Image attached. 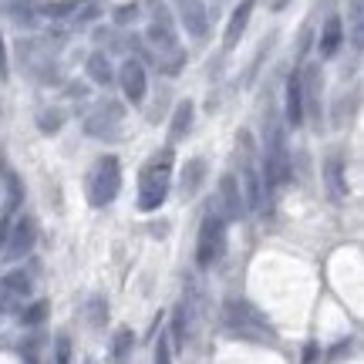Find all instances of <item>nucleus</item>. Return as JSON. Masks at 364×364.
Here are the masks:
<instances>
[{
  "label": "nucleus",
  "mask_w": 364,
  "mask_h": 364,
  "mask_svg": "<svg viewBox=\"0 0 364 364\" xmlns=\"http://www.w3.org/2000/svg\"><path fill=\"white\" fill-rule=\"evenodd\" d=\"M172 162H176V152L162 149L142 166V172H139V209L142 213H156L166 203L172 182Z\"/></svg>",
  "instance_id": "obj_1"
},
{
  "label": "nucleus",
  "mask_w": 364,
  "mask_h": 364,
  "mask_svg": "<svg viewBox=\"0 0 364 364\" xmlns=\"http://www.w3.org/2000/svg\"><path fill=\"white\" fill-rule=\"evenodd\" d=\"M223 324L233 331L236 338H247V341H257V344H267V341H277L273 334V327L267 324V317H263L250 300H240V297H230L223 304Z\"/></svg>",
  "instance_id": "obj_2"
},
{
  "label": "nucleus",
  "mask_w": 364,
  "mask_h": 364,
  "mask_svg": "<svg viewBox=\"0 0 364 364\" xmlns=\"http://www.w3.org/2000/svg\"><path fill=\"white\" fill-rule=\"evenodd\" d=\"M118 189H122V166L115 156H102L88 172V203L91 206H108L115 203Z\"/></svg>",
  "instance_id": "obj_3"
},
{
  "label": "nucleus",
  "mask_w": 364,
  "mask_h": 364,
  "mask_svg": "<svg viewBox=\"0 0 364 364\" xmlns=\"http://www.w3.org/2000/svg\"><path fill=\"white\" fill-rule=\"evenodd\" d=\"M263 182L267 189H280L290 182V152H287L284 125H270L267 132V159H263Z\"/></svg>",
  "instance_id": "obj_4"
},
{
  "label": "nucleus",
  "mask_w": 364,
  "mask_h": 364,
  "mask_svg": "<svg viewBox=\"0 0 364 364\" xmlns=\"http://www.w3.org/2000/svg\"><path fill=\"white\" fill-rule=\"evenodd\" d=\"M223 250H226V220L220 213H206L199 223V236H196V263L209 270L213 263H220Z\"/></svg>",
  "instance_id": "obj_5"
},
{
  "label": "nucleus",
  "mask_w": 364,
  "mask_h": 364,
  "mask_svg": "<svg viewBox=\"0 0 364 364\" xmlns=\"http://www.w3.org/2000/svg\"><path fill=\"white\" fill-rule=\"evenodd\" d=\"M145 38H149V44H152L159 54H176V58H179V38H176V27H172L166 11H156V21L149 24Z\"/></svg>",
  "instance_id": "obj_6"
},
{
  "label": "nucleus",
  "mask_w": 364,
  "mask_h": 364,
  "mask_svg": "<svg viewBox=\"0 0 364 364\" xmlns=\"http://www.w3.org/2000/svg\"><path fill=\"white\" fill-rule=\"evenodd\" d=\"M118 85H122V91H125V98H129L132 105H139L145 98V91H149V75H145L142 61H135V58H129L125 65L118 68Z\"/></svg>",
  "instance_id": "obj_7"
},
{
  "label": "nucleus",
  "mask_w": 364,
  "mask_h": 364,
  "mask_svg": "<svg viewBox=\"0 0 364 364\" xmlns=\"http://www.w3.org/2000/svg\"><path fill=\"white\" fill-rule=\"evenodd\" d=\"M220 206H223V220H243L247 216V199H243V189L236 182L233 172H226L220 179Z\"/></svg>",
  "instance_id": "obj_8"
},
{
  "label": "nucleus",
  "mask_w": 364,
  "mask_h": 364,
  "mask_svg": "<svg viewBox=\"0 0 364 364\" xmlns=\"http://www.w3.org/2000/svg\"><path fill=\"white\" fill-rule=\"evenodd\" d=\"M179 7V21L186 27L189 38H206L209 34V14H206V4L203 0H176Z\"/></svg>",
  "instance_id": "obj_9"
},
{
  "label": "nucleus",
  "mask_w": 364,
  "mask_h": 364,
  "mask_svg": "<svg viewBox=\"0 0 364 364\" xmlns=\"http://www.w3.org/2000/svg\"><path fill=\"white\" fill-rule=\"evenodd\" d=\"M34 240H38V226H34V220L24 216V220L11 230V236H7V257H11V260H21L24 253L34 250Z\"/></svg>",
  "instance_id": "obj_10"
},
{
  "label": "nucleus",
  "mask_w": 364,
  "mask_h": 364,
  "mask_svg": "<svg viewBox=\"0 0 364 364\" xmlns=\"http://www.w3.org/2000/svg\"><path fill=\"white\" fill-rule=\"evenodd\" d=\"M125 118V108L118 102H105L95 115H88V122H85V132H88L91 139H98V135H105L108 129H115L118 122Z\"/></svg>",
  "instance_id": "obj_11"
},
{
  "label": "nucleus",
  "mask_w": 364,
  "mask_h": 364,
  "mask_svg": "<svg viewBox=\"0 0 364 364\" xmlns=\"http://www.w3.org/2000/svg\"><path fill=\"white\" fill-rule=\"evenodd\" d=\"M300 95H304V118H321V68L311 65L300 75Z\"/></svg>",
  "instance_id": "obj_12"
},
{
  "label": "nucleus",
  "mask_w": 364,
  "mask_h": 364,
  "mask_svg": "<svg viewBox=\"0 0 364 364\" xmlns=\"http://www.w3.org/2000/svg\"><path fill=\"white\" fill-rule=\"evenodd\" d=\"M287 125L300 129L304 125V95H300V71L287 78Z\"/></svg>",
  "instance_id": "obj_13"
},
{
  "label": "nucleus",
  "mask_w": 364,
  "mask_h": 364,
  "mask_svg": "<svg viewBox=\"0 0 364 364\" xmlns=\"http://www.w3.org/2000/svg\"><path fill=\"white\" fill-rule=\"evenodd\" d=\"M324 182H327V193L334 203H341L348 196V179H344V159L341 156H331L324 162Z\"/></svg>",
  "instance_id": "obj_14"
},
{
  "label": "nucleus",
  "mask_w": 364,
  "mask_h": 364,
  "mask_svg": "<svg viewBox=\"0 0 364 364\" xmlns=\"http://www.w3.org/2000/svg\"><path fill=\"white\" fill-rule=\"evenodd\" d=\"M253 4H257V0H240V7L233 11V17H230V27H226V41H223V44H226V51L240 44V38H243V31H247V24H250Z\"/></svg>",
  "instance_id": "obj_15"
},
{
  "label": "nucleus",
  "mask_w": 364,
  "mask_h": 364,
  "mask_svg": "<svg viewBox=\"0 0 364 364\" xmlns=\"http://www.w3.org/2000/svg\"><path fill=\"white\" fill-rule=\"evenodd\" d=\"M344 41V24H341L338 14H331L324 21V31H321V58H334Z\"/></svg>",
  "instance_id": "obj_16"
},
{
  "label": "nucleus",
  "mask_w": 364,
  "mask_h": 364,
  "mask_svg": "<svg viewBox=\"0 0 364 364\" xmlns=\"http://www.w3.org/2000/svg\"><path fill=\"white\" fill-rule=\"evenodd\" d=\"M203 176H206V159H189V162H186V169H182V196H186V199H189V196H196L199 193V186H203Z\"/></svg>",
  "instance_id": "obj_17"
},
{
  "label": "nucleus",
  "mask_w": 364,
  "mask_h": 364,
  "mask_svg": "<svg viewBox=\"0 0 364 364\" xmlns=\"http://www.w3.org/2000/svg\"><path fill=\"white\" fill-rule=\"evenodd\" d=\"M243 199H247V209H260L263 206V179L260 172L253 169V166H243Z\"/></svg>",
  "instance_id": "obj_18"
},
{
  "label": "nucleus",
  "mask_w": 364,
  "mask_h": 364,
  "mask_svg": "<svg viewBox=\"0 0 364 364\" xmlns=\"http://www.w3.org/2000/svg\"><path fill=\"white\" fill-rule=\"evenodd\" d=\"M189 321H193V307L182 300L176 314H172V341H176V348H186V338H189Z\"/></svg>",
  "instance_id": "obj_19"
},
{
  "label": "nucleus",
  "mask_w": 364,
  "mask_h": 364,
  "mask_svg": "<svg viewBox=\"0 0 364 364\" xmlns=\"http://www.w3.org/2000/svg\"><path fill=\"white\" fill-rule=\"evenodd\" d=\"M0 290H4V300L27 297V294H31V277H27L24 270H11L4 280H0Z\"/></svg>",
  "instance_id": "obj_20"
},
{
  "label": "nucleus",
  "mask_w": 364,
  "mask_h": 364,
  "mask_svg": "<svg viewBox=\"0 0 364 364\" xmlns=\"http://www.w3.org/2000/svg\"><path fill=\"white\" fill-rule=\"evenodd\" d=\"M193 115H196L193 102H179V108H176V115H172V122H169V139H172V142H179L182 135L189 132V125H193Z\"/></svg>",
  "instance_id": "obj_21"
},
{
  "label": "nucleus",
  "mask_w": 364,
  "mask_h": 364,
  "mask_svg": "<svg viewBox=\"0 0 364 364\" xmlns=\"http://www.w3.org/2000/svg\"><path fill=\"white\" fill-rule=\"evenodd\" d=\"M85 71H88V78L95 81V85H112V81H115V71H112V65H108V58H105L102 51L91 54Z\"/></svg>",
  "instance_id": "obj_22"
},
{
  "label": "nucleus",
  "mask_w": 364,
  "mask_h": 364,
  "mask_svg": "<svg viewBox=\"0 0 364 364\" xmlns=\"http://www.w3.org/2000/svg\"><path fill=\"white\" fill-rule=\"evenodd\" d=\"M132 348H135V334H132L129 327H122V331L115 334V344H112V361L125 364L129 361V354H132Z\"/></svg>",
  "instance_id": "obj_23"
},
{
  "label": "nucleus",
  "mask_w": 364,
  "mask_h": 364,
  "mask_svg": "<svg viewBox=\"0 0 364 364\" xmlns=\"http://www.w3.org/2000/svg\"><path fill=\"white\" fill-rule=\"evenodd\" d=\"M61 122H65V112H61V108H44L38 115L41 132H48V135H54V132L61 129Z\"/></svg>",
  "instance_id": "obj_24"
},
{
  "label": "nucleus",
  "mask_w": 364,
  "mask_h": 364,
  "mask_svg": "<svg viewBox=\"0 0 364 364\" xmlns=\"http://www.w3.org/2000/svg\"><path fill=\"white\" fill-rule=\"evenodd\" d=\"M88 321H91V327H105V321H108V304H105V297L88 300Z\"/></svg>",
  "instance_id": "obj_25"
},
{
  "label": "nucleus",
  "mask_w": 364,
  "mask_h": 364,
  "mask_svg": "<svg viewBox=\"0 0 364 364\" xmlns=\"http://www.w3.org/2000/svg\"><path fill=\"white\" fill-rule=\"evenodd\" d=\"M54 364H71V338L68 334H58V341H54Z\"/></svg>",
  "instance_id": "obj_26"
},
{
  "label": "nucleus",
  "mask_w": 364,
  "mask_h": 364,
  "mask_svg": "<svg viewBox=\"0 0 364 364\" xmlns=\"http://www.w3.org/2000/svg\"><path fill=\"white\" fill-rule=\"evenodd\" d=\"M44 314H48V304H44V300H38L34 307H27V311L21 314V321H24L27 327H34V324H41V321H44Z\"/></svg>",
  "instance_id": "obj_27"
},
{
  "label": "nucleus",
  "mask_w": 364,
  "mask_h": 364,
  "mask_svg": "<svg viewBox=\"0 0 364 364\" xmlns=\"http://www.w3.org/2000/svg\"><path fill=\"white\" fill-rule=\"evenodd\" d=\"M75 7H78L75 0H61V4H44V14H48V17H65V14H71Z\"/></svg>",
  "instance_id": "obj_28"
},
{
  "label": "nucleus",
  "mask_w": 364,
  "mask_h": 364,
  "mask_svg": "<svg viewBox=\"0 0 364 364\" xmlns=\"http://www.w3.org/2000/svg\"><path fill=\"white\" fill-rule=\"evenodd\" d=\"M156 364H172V351H169V341L166 338L156 341Z\"/></svg>",
  "instance_id": "obj_29"
},
{
  "label": "nucleus",
  "mask_w": 364,
  "mask_h": 364,
  "mask_svg": "<svg viewBox=\"0 0 364 364\" xmlns=\"http://www.w3.org/2000/svg\"><path fill=\"white\" fill-rule=\"evenodd\" d=\"M135 11H139V7H135V4H132V7H118L115 21H118V24H129V21H135Z\"/></svg>",
  "instance_id": "obj_30"
},
{
  "label": "nucleus",
  "mask_w": 364,
  "mask_h": 364,
  "mask_svg": "<svg viewBox=\"0 0 364 364\" xmlns=\"http://www.w3.org/2000/svg\"><path fill=\"white\" fill-rule=\"evenodd\" d=\"M17 203H21V182L11 179V203H7V213H14V209H17Z\"/></svg>",
  "instance_id": "obj_31"
},
{
  "label": "nucleus",
  "mask_w": 364,
  "mask_h": 364,
  "mask_svg": "<svg viewBox=\"0 0 364 364\" xmlns=\"http://www.w3.org/2000/svg\"><path fill=\"white\" fill-rule=\"evenodd\" d=\"M7 236H11V220L4 216V220H0V250L7 247Z\"/></svg>",
  "instance_id": "obj_32"
},
{
  "label": "nucleus",
  "mask_w": 364,
  "mask_h": 364,
  "mask_svg": "<svg viewBox=\"0 0 364 364\" xmlns=\"http://www.w3.org/2000/svg\"><path fill=\"white\" fill-rule=\"evenodd\" d=\"M0 78H7V51H4V38H0Z\"/></svg>",
  "instance_id": "obj_33"
},
{
  "label": "nucleus",
  "mask_w": 364,
  "mask_h": 364,
  "mask_svg": "<svg viewBox=\"0 0 364 364\" xmlns=\"http://www.w3.org/2000/svg\"><path fill=\"white\" fill-rule=\"evenodd\" d=\"M304 361H307V364H314V361H317V344H311V348L304 351Z\"/></svg>",
  "instance_id": "obj_34"
}]
</instances>
